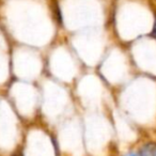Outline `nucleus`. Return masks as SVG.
<instances>
[{"label": "nucleus", "instance_id": "f257e3e1", "mask_svg": "<svg viewBox=\"0 0 156 156\" xmlns=\"http://www.w3.org/2000/svg\"><path fill=\"white\" fill-rule=\"evenodd\" d=\"M110 22L113 37L124 46H128L139 37L153 32L156 22V10L150 0H113Z\"/></svg>", "mask_w": 156, "mask_h": 156}, {"label": "nucleus", "instance_id": "f03ea898", "mask_svg": "<svg viewBox=\"0 0 156 156\" xmlns=\"http://www.w3.org/2000/svg\"><path fill=\"white\" fill-rule=\"evenodd\" d=\"M126 47L129 48L130 61L134 69L141 72L142 75L156 78V37L149 34L139 37Z\"/></svg>", "mask_w": 156, "mask_h": 156}, {"label": "nucleus", "instance_id": "7ed1b4c3", "mask_svg": "<svg viewBox=\"0 0 156 156\" xmlns=\"http://www.w3.org/2000/svg\"><path fill=\"white\" fill-rule=\"evenodd\" d=\"M137 150L140 156H156V140L147 139L138 143Z\"/></svg>", "mask_w": 156, "mask_h": 156}, {"label": "nucleus", "instance_id": "20e7f679", "mask_svg": "<svg viewBox=\"0 0 156 156\" xmlns=\"http://www.w3.org/2000/svg\"><path fill=\"white\" fill-rule=\"evenodd\" d=\"M115 156H140V155H139L137 147H126V149H123V151L117 153Z\"/></svg>", "mask_w": 156, "mask_h": 156}, {"label": "nucleus", "instance_id": "39448f33", "mask_svg": "<svg viewBox=\"0 0 156 156\" xmlns=\"http://www.w3.org/2000/svg\"><path fill=\"white\" fill-rule=\"evenodd\" d=\"M153 32L155 33V34H154V35H155V37H156V22H155V27H154V30H153Z\"/></svg>", "mask_w": 156, "mask_h": 156}]
</instances>
